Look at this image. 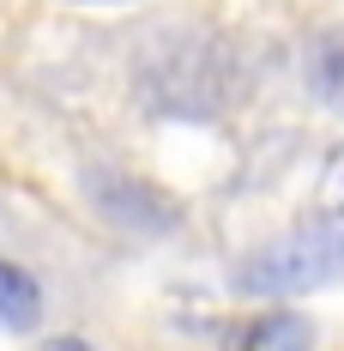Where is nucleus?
Wrapping results in <instances>:
<instances>
[{"label":"nucleus","instance_id":"423d86ee","mask_svg":"<svg viewBox=\"0 0 344 351\" xmlns=\"http://www.w3.org/2000/svg\"><path fill=\"white\" fill-rule=\"evenodd\" d=\"M314 212L344 218V152H332V158H326V176H320V206H314Z\"/></svg>","mask_w":344,"mask_h":351},{"label":"nucleus","instance_id":"f03ea898","mask_svg":"<svg viewBox=\"0 0 344 351\" xmlns=\"http://www.w3.org/2000/svg\"><path fill=\"white\" fill-rule=\"evenodd\" d=\"M344 279V218L308 212L290 237L260 243L248 261H236V291L260 303H290Z\"/></svg>","mask_w":344,"mask_h":351},{"label":"nucleus","instance_id":"20e7f679","mask_svg":"<svg viewBox=\"0 0 344 351\" xmlns=\"http://www.w3.org/2000/svg\"><path fill=\"white\" fill-rule=\"evenodd\" d=\"M302 79H308V97L320 109L344 115V25L308 43V61H302Z\"/></svg>","mask_w":344,"mask_h":351},{"label":"nucleus","instance_id":"0eeeda50","mask_svg":"<svg viewBox=\"0 0 344 351\" xmlns=\"http://www.w3.org/2000/svg\"><path fill=\"white\" fill-rule=\"evenodd\" d=\"M36 351H97V346H85L79 333H49V339H36Z\"/></svg>","mask_w":344,"mask_h":351},{"label":"nucleus","instance_id":"39448f33","mask_svg":"<svg viewBox=\"0 0 344 351\" xmlns=\"http://www.w3.org/2000/svg\"><path fill=\"white\" fill-rule=\"evenodd\" d=\"M36 321H42V285L18 261L0 254V327L6 333H31Z\"/></svg>","mask_w":344,"mask_h":351},{"label":"nucleus","instance_id":"f257e3e1","mask_svg":"<svg viewBox=\"0 0 344 351\" xmlns=\"http://www.w3.org/2000/svg\"><path fill=\"white\" fill-rule=\"evenodd\" d=\"M133 79L145 104L163 115H217L241 104V73L230 67V49L194 31H163L133 67Z\"/></svg>","mask_w":344,"mask_h":351},{"label":"nucleus","instance_id":"7ed1b4c3","mask_svg":"<svg viewBox=\"0 0 344 351\" xmlns=\"http://www.w3.org/2000/svg\"><path fill=\"white\" fill-rule=\"evenodd\" d=\"M224 351H314V321L302 309H260L248 315L241 327H230Z\"/></svg>","mask_w":344,"mask_h":351}]
</instances>
